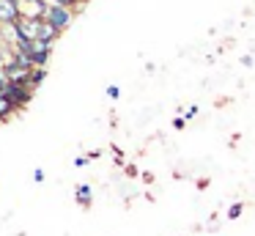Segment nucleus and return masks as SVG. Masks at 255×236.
<instances>
[{
    "instance_id": "f257e3e1",
    "label": "nucleus",
    "mask_w": 255,
    "mask_h": 236,
    "mask_svg": "<svg viewBox=\"0 0 255 236\" xmlns=\"http://www.w3.org/2000/svg\"><path fill=\"white\" fill-rule=\"evenodd\" d=\"M47 22H50L55 30H66L69 25H72V8H66V5H52L50 3V8H47V16H44Z\"/></svg>"
},
{
    "instance_id": "f03ea898",
    "label": "nucleus",
    "mask_w": 255,
    "mask_h": 236,
    "mask_svg": "<svg viewBox=\"0 0 255 236\" xmlns=\"http://www.w3.org/2000/svg\"><path fill=\"white\" fill-rule=\"evenodd\" d=\"M22 19V3L19 0H0V25H17Z\"/></svg>"
},
{
    "instance_id": "7ed1b4c3",
    "label": "nucleus",
    "mask_w": 255,
    "mask_h": 236,
    "mask_svg": "<svg viewBox=\"0 0 255 236\" xmlns=\"http://www.w3.org/2000/svg\"><path fill=\"white\" fill-rule=\"evenodd\" d=\"M6 96L11 99L14 104H17L19 110L25 107V104L33 99V88L30 85H22V82H8V88H6Z\"/></svg>"
},
{
    "instance_id": "20e7f679",
    "label": "nucleus",
    "mask_w": 255,
    "mask_h": 236,
    "mask_svg": "<svg viewBox=\"0 0 255 236\" xmlns=\"http://www.w3.org/2000/svg\"><path fill=\"white\" fill-rule=\"evenodd\" d=\"M50 49H52V44H47V41H33L30 44V60H33L36 69H44L47 66V60H50Z\"/></svg>"
},
{
    "instance_id": "39448f33",
    "label": "nucleus",
    "mask_w": 255,
    "mask_h": 236,
    "mask_svg": "<svg viewBox=\"0 0 255 236\" xmlns=\"http://www.w3.org/2000/svg\"><path fill=\"white\" fill-rule=\"evenodd\" d=\"M61 36V30L50 25L47 19H41V30H39V41H47V44H55V38Z\"/></svg>"
},
{
    "instance_id": "423d86ee",
    "label": "nucleus",
    "mask_w": 255,
    "mask_h": 236,
    "mask_svg": "<svg viewBox=\"0 0 255 236\" xmlns=\"http://www.w3.org/2000/svg\"><path fill=\"white\" fill-rule=\"evenodd\" d=\"M74 195H77V203H80V206H83V209H88V206H91V195H94V190H91L88 184H80Z\"/></svg>"
},
{
    "instance_id": "0eeeda50",
    "label": "nucleus",
    "mask_w": 255,
    "mask_h": 236,
    "mask_svg": "<svg viewBox=\"0 0 255 236\" xmlns=\"http://www.w3.org/2000/svg\"><path fill=\"white\" fill-rule=\"evenodd\" d=\"M17 110H19V107H17V104H14L8 96H3V99H0V121H6L8 115H14Z\"/></svg>"
},
{
    "instance_id": "6e6552de",
    "label": "nucleus",
    "mask_w": 255,
    "mask_h": 236,
    "mask_svg": "<svg viewBox=\"0 0 255 236\" xmlns=\"http://www.w3.org/2000/svg\"><path fill=\"white\" fill-rule=\"evenodd\" d=\"M44 80H47V69H33V74H30V88H39Z\"/></svg>"
},
{
    "instance_id": "1a4fd4ad",
    "label": "nucleus",
    "mask_w": 255,
    "mask_h": 236,
    "mask_svg": "<svg viewBox=\"0 0 255 236\" xmlns=\"http://www.w3.org/2000/svg\"><path fill=\"white\" fill-rule=\"evenodd\" d=\"M242 212H244V203H233V206L228 209V220H239Z\"/></svg>"
},
{
    "instance_id": "9d476101",
    "label": "nucleus",
    "mask_w": 255,
    "mask_h": 236,
    "mask_svg": "<svg viewBox=\"0 0 255 236\" xmlns=\"http://www.w3.org/2000/svg\"><path fill=\"white\" fill-rule=\"evenodd\" d=\"M47 3H52V5H66V8H74V11H77V5H83L80 0H47Z\"/></svg>"
},
{
    "instance_id": "9b49d317",
    "label": "nucleus",
    "mask_w": 255,
    "mask_h": 236,
    "mask_svg": "<svg viewBox=\"0 0 255 236\" xmlns=\"http://www.w3.org/2000/svg\"><path fill=\"white\" fill-rule=\"evenodd\" d=\"M107 96H110V99H118V96H121V88H118V85H110V88H107Z\"/></svg>"
},
{
    "instance_id": "f8f14e48",
    "label": "nucleus",
    "mask_w": 255,
    "mask_h": 236,
    "mask_svg": "<svg viewBox=\"0 0 255 236\" xmlns=\"http://www.w3.org/2000/svg\"><path fill=\"white\" fill-rule=\"evenodd\" d=\"M33 181H36V184H41V181H44V170H41V168L33 170Z\"/></svg>"
},
{
    "instance_id": "ddd939ff",
    "label": "nucleus",
    "mask_w": 255,
    "mask_h": 236,
    "mask_svg": "<svg viewBox=\"0 0 255 236\" xmlns=\"http://www.w3.org/2000/svg\"><path fill=\"white\" fill-rule=\"evenodd\" d=\"M0 47H8L6 44V25H0Z\"/></svg>"
},
{
    "instance_id": "4468645a",
    "label": "nucleus",
    "mask_w": 255,
    "mask_h": 236,
    "mask_svg": "<svg viewBox=\"0 0 255 236\" xmlns=\"http://www.w3.org/2000/svg\"><path fill=\"white\" fill-rule=\"evenodd\" d=\"M195 115H198V107H189V110H187V115H184V118L189 121V118H195Z\"/></svg>"
},
{
    "instance_id": "2eb2a0df",
    "label": "nucleus",
    "mask_w": 255,
    "mask_h": 236,
    "mask_svg": "<svg viewBox=\"0 0 255 236\" xmlns=\"http://www.w3.org/2000/svg\"><path fill=\"white\" fill-rule=\"evenodd\" d=\"M184 124H187V118H176V121H173V126H176V129H184Z\"/></svg>"
},
{
    "instance_id": "dca6fc26",
    "label": "nucleus",
    "mask_w": 255,
    "mask_h": 236,
    "mask_svg": "<svg viewBox=\"0 0 255 236\" xmlns=\"http://www.w3.org/2000/svg\"><path fill=\"white\" fill-rule=\"evenodd\" d=\"M85 162H88V157H77V159H74V165H77V168H83Z\"/></svg>"
},
{
    "instance_id": "f3484780",
    "label": "nucleus",
    "mask_w": 255,
    "mask_h": 236,
    "mask_svg": "<svg viewBox=\"0 0 255 236\" xmlns=\"http://www.w3.org/2000/svg\"><path fill=\"white\" fill-rule=\"evenodd\" d=\"M80 3H85V0H80Z\"/></svg>"
}]
</instances>
